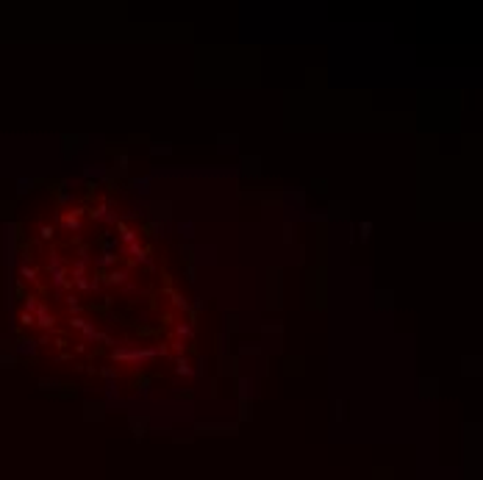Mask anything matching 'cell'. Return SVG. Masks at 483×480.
<instances>
[{"label":"cell","mask_w":483,"mask_h":480,"mask_svg":"<svg viewBox=\"0 0 483 480\" xmlns=\"http://www.w3.org/2000/svg\"><path fill=\"white\" fill-rule=\"evenodd\" d=\"M122 327H131L136 336H145V339H158L161 342V336H167V330H161L158 325H147V322H142V319H125V325Z\"/></svg>","instance_id":"cell-1"},{"label":"cell","mask_w":483,"mask_h":480,"mask_svg":"<svg viewBox=\"0 0 483 480\" xmlns=\"http://www.w3.org/2000/svg\"><path fill=\"white\" fill-rule=\"evenodd\" d=\"M19 319H22V325H34V322H36V319H34V314H28V311H25V314H22V317H19Z\"/></svg>","instance_id":"cell-17"},{"label":"cell","mask_w":483,"mask_h":480,"mask_svg":"<svg viewBox=\"0 0 483 480\" xmlns=\"http://www.w3.org/2000/svg\"><path fill=\"white\" fill-rule=\"evenodd\" d=\"M97 333H100V330L95 327V322H84V327H81V342H84V344L97 342Z\"/></svg>","instance_id":"cell-9"},{"label":"cell","mask_w":483,"mask_h":480,"mask_svg":"<svg viewBox=\"0 0 483 480\" xmlns=\"http://www.w3.org/2000/svg\"><path fill=\"white\" fill-rule=\"evenodd\" d=\"M172 325H175V314L172 311H161V314H158V327L167 330V327H172Z\"/></svg>","instance_id":"cell-12"},{"label":"cell","mask_w":483,"mask_h":480,"mask_svg":"<svg viewBox=\"0 0 483 480\" xmlns=\"http://www.w3.org/2000/svg\"><path fill=\"white\" fill-rule=\"evenodd\" d=\"M155 380V375L145 372V369H134V389L136 394H142V397H147V392H150V383Z\"/></svg>","instance_id":"cell-4"},{"label":"cell","mask_w":483,"mask_h":480,"mask_svg":"<svg viewBox=\"0 0 483 480\" xmlns=\"http://www.w3.org/2000/svg\"><path fill=\"white\" fill-rule=\"evenodd\" d=\"M117 233H120V244H122V247H128V244H136V241H139V231L128 228V222L122 220V217L117 220Z\"/></svg>","instance_id":"cell-5"},{"label":"cell","mask_w":483,"mask_h":480,"mask_svg":"<svg viewBox=\"0 0 483 480\" xmlns=\"http://www.w3.org/2000/svg\"><path fill=\"white\" fill-rule=\"evenodd\" d=\"M56 347H58V350H64V347H67V339L58 336V339H56Z\"/></svg>","instance_id":"cell-19"},{"label":"cell","mask_w":483,"mask_h":480,"mask_svg":"<svg viewBox=\"0 0 483 480\" xmlns=\"http://www.w3.org/2000/svg\"><path fill=\"white\" fill-rule=\"evenodd\" d=\"M142 233H147L150 239H155V236H161V233H164V222H158V220H145V225H142Z\"/></svg>","instance_id":"cell-7"},{"label":"cell","mask_w":483,"mask_h":480,"mask_svg":"<svg viewBox=\"0 0 483 480\" xmlns=\"http://www.w3.org/2000/svg\"><path fill=\"white\" fill-rule=\"evenodd\" d=\"M197 327H192L189 322H175L172 325V339H184V342H192Z\"/></svg>","instance_id":"cell-6"},{"label":"cell","mask_w":483,"mask_h":480,"mask_svg":"<svg viewBox=\"0 0 483 480\" xmlns=\"http://www.w3.org/2000/svg\"><path fill=\"white\" fill-rule=\"evenodd\" d=\"M369 231H372V222H361V225H358V233H361V239H369Z\"/></svg>","instance_id":"cell-14"},{"label":"cell","mask_w":483,"mask_h":480,"mask_svg":"<svg viewBox=\"0 0 483 480\" xmlns=\"http://www.w3.org/2000/svg\"><path fill=\"white\" fill-rule=\"evenodd\" d=\"M128 172V155H125V150H120V153L114 155V170H111V175H125Z\"/></svg>","instance_id":"cell-8"},{"label":"cell","mask_w":483,"mask_h":480,"mask_svg":"<svg viewBox=\"0 0 483 480\" xmlns=\"http://www.w3.org/2000/svg\"><path fill=\"white\" fill-rule=\"evenodd\" d=\"M84 322H86L84 317H69V327H75V330H81V327H84Z\"/></svg>","instance_id":"cell-15"},{"label":"cell","mask_w":483,"mask_h":480,"mask_svg":"<svg viewBox=\"0 0 483 480\" xmlns=\"http://www.w3.org/2000/svg\"><path fill=\"white\" fill-rule=\"evenodd\" d=\"M86 214V206H78V208H72V211H67L64 217H61V228L69 233H81V228H84V222H81V217Z\"/></svg>","instance_id":"cell-3"},{"label":"cell","mask_w":483,"mask_h":480,"mask_svg":"<svg viewBox=\"0 0 483 480\" xmlns=\"http://www.w3.org/2000/svg\"><path fill=\"white\" fill-rule=\"evenodd\" d=\"M58 361H72V353H67V350H64V353L58 356Z\"/></svg>","instance_id":"cell-20"},{"label":"cell","mask_w":483,"mask_h":480,"mask_svg":"<svg viewBox=\"0 0 483 480\" xmlns=\"http://www.w3.org/2000/svg\"><path fill=\"white\" fill-rule=\"evenodd\" d=\"M194 275H197V269H194V267H186V280H192V283H194V280H197Z\"/></svg>","instance_id":"cell-18"},{"label":"cell","mask_w":483,"mask_h":480,"mask_svg":"<svg viewBox=\"0 0 483 480\" xmlns=\"http://www.w3.org/2000/svg\"><path fill=\"white\" fill-rule=\"evenodd\" d=\"M122 256L120 253H97L95 258H92V269H100V272H108V269H117L122 264Z\"/></svg>","instance_id":"cell-2"},{"label":"cell","mask_w":483,"mask_h":480,"mask_svg":"<svg viewBox=\"0 0 483 480\" xmlns=\"http://www.w3.org/2000/svg\"><path fill=\"white\" fill-rule=\"evenodd\" d=\"M172 364H175V372H178V375H192L194 372L192 366H189V361H186V356L172 358Z\"/></svg>","instance_id":"cell-11"},{"label":"cell","mask_w":483,"mask_h":480,"mask_svg":"<svg viewBox=\"0 0 483 480\" xmlns=\"http://www.w3.org/2000/svg\"><path fill=\"white\" fill-rule=\"evenodd\" d=\"M100 375H103L106 380H117V377H120V369H114V366H103V369H100Z\"/></svg>","instance_id":"cell-13"},{"label":"cell","mask_w":483,"mask_h":480,"mask_svg":"<svg viewBox=\"0 0 483 480\" xmlns=\"http://www.w3.org/2000/svg\"><path fill=\"white\" fill-rule=\"evenodd\" d=\"M39 233H42V239H53V225H42Z\"/></svg>","instance_id":"cell-16"},{"label":"cell","mask_w":483,"mask_h":480,"mask_svg":"<svg viewBox=\"0 0 483 480\" xmlns=\"http://www.w3.org/2000/svg\"><path fill=\"white\" fill-rule=\"evenodd\" d=\"M170 300H172V306L178 308V311H184V314H186V311H189V300H186L184 294H181V291H178V289H175L172 294H170Z\"/></svg>","instance_id":"cell-10"}]
</instances>
